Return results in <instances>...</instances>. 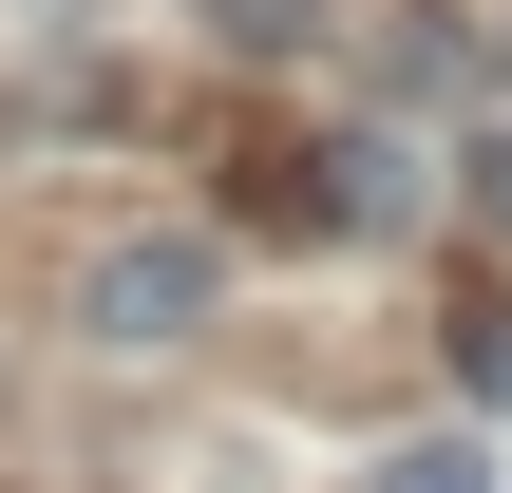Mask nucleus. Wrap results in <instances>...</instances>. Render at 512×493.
Wrapping results in <instances>:
<instances>
[{"label":"nucleus","instance_id":"nucleus-6","mask_svg":"<svg viewBox=\"0 0 512 493\" xmlns=\"http://www.w3.org/2000/svg\"><path fill=\"white\" fill-rule=\"evenodd\" d=\"M57 493H95V475H57Z\"/></svg>","mask_w":512,"mask_h":493},{"label":"nucleus","instance_id":"nucleus-2","mask_svg":"<svg viewBox=\"0 0 512 493\" xmlns=\"http://www.w3.org/2000/svg\"><path fill=\"white\" fill-rule=\"evenodd\" d=\"M304 171H323V190H304V228H418V209H437L399 133H342V152H304Z\"/></svg>","mask_w":512,"mask_h":493},{"label":"nucleus","instance_id":"nucleus-4","mask_svg":"<svg viewBox=\"0 0 512 493\" xmlns=\"http://www.w3.org/2000/svg\"><path fill=\"white\" fill-rule=\"evenodd\" d=\"M456 209H475V228L512 247V133H475V152H456Z\"/></svg>","mask_w":512,"mask_h":493},{"label":"nucleus","instance_id":"nucleus-5","mask_svg":"<svg viewBox=\"0 0 512 493\" xmlns=\"http://www.w3.org/2000/svg\"><path fill=\"white\" fill-rule=\"evenodd\" d=\"M456 380H475V399H512V304H494V323H456Z\"/></svg>","mask_w":512,"mask_h":493},{"label":"nucleus","instance_id":"nucleus-3","mask_svg":"<svg viewBox=\"0 0 512 493\" xmlns=\"http://www.w3.org/2000/svg\"><path fill=\"white\" fill-rule=\"evenodd\" d=\"M380 493H494V456H475V437H399V456H380Z\"/></svg>","mask_w":512,"mask_h":493},{"label":"nucleus","instance_id":"nucleus-1","mask_svg":"<svg viewBox=\"0 0 512 493\" xmlns=\"http://www.w3.org/2000/svg\"><path fill=\"white\" fill-rule=\"evenodd\" d=\"M190 323H209V247H190V228H133V247L76 266V342L152 361V342H190Z\"/></svg>","mask_w":512,"mask_h":493}]
</instances>
